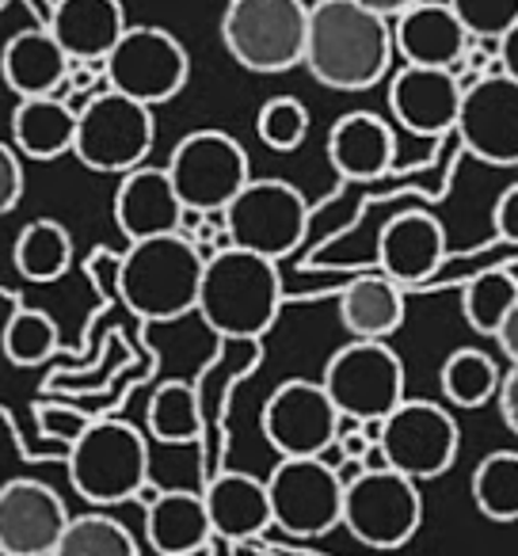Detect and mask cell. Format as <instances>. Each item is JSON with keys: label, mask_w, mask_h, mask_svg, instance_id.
Masks as SVG:
<instances>
[{"label": "cell", "mask_w": 518, "mask_h": 556, "mask_svg": "<svg viewBox=\"0 0 518 556\" xmlns=\"http://www.w3.org/2000/svg\"><path fill=\"white\" fill-rule=\"evenodd\" d=\"M393 20L355 0H317L309 9L302 65L332 92H366L381 85L393 65Z\"/></svg>", "instance_id": "6da1fadb"}, {"label": "cell", "mask_w": 518, "mask_h": 556, "mask_svg": "<svg viewBox=\"0 0 518 556\" xmlns=\"http://www.w3.org/2000/svg\"><path fill=\"white\" fill-rule=\"evenodd\" d=\"M194 313L222 340H260L282 313L279 263L244 248H222L206 255Z\"/></svg>", "instance_id": "7a4b0ae2"}, {"label": "cell", "mask_w": 518, "mask_h": 556, "mask_svg": "<svg viewBox=\"0 0 518 556\" xmlns=\"http://www.w3.org/2000/svg\"><path fill=\"white\" fill-rule=\"evenodd\" d=\"M202 267H206V252L184 232H168V237L138 240L126 248L115 282L134 317L146 325H164L194 313Z\"/></svg>", "instance_id": "3957f363"}, {"label": "cell", "mask_w": 518, "mask_h": 556, "mask_svg": "<svg viewBox=\"0 0 518 556\" xmlns=\"http://www.w3.org/2000/svg\"><path fill=\"white\" fill-rule=\"evenodd\" d=\"M65 469L80 500L115 507L149 488V442L126 419H92V427L65 450Z\"/></svg>", "instance_id": "277c9868"}, {"label": "cell", "mask_w": 518, "mask_h": 556, "mask_svg": "<svg viewBox=\"0 0 518 556\" xmlns=\"http://www.w3.org/2000/svg\"><path fill=\"white\" fill-rule=\"evenodd\" d=\"M309 35L305 0H229L222 16V42L248 73H287L302 65Z\"/></svg>", "instance_id": "5b68a950"}, {"label": "cell", "mask_w": 518, "mask_h": 556, "mask_svg": "<svg viewBox=\"0 0 518 556\" xmlns=\"http://www.w3.org/2000/svg\"><path fill=\"white\" fill-rule=\"evenodd\" d=\"M156 141V118L153 108L118 96L111 88L96 92L77 108V141H73V156L85 168L103 172V176H126V172L141 168L146 156L153 153Z\"/></svg>", "instance_id": "8992f818"}, {"label": "cell", "mask_w": 518, "mask_h": 556, "mask_svg": "<svg viewBox=\"0 0 518 556\" xmlns=\"http://www.w3.org/2000/svg\"><path fill=\"white\" fill-rule=\"evenodd\" d=\"M320 386L336 412L355 424L386 419L404 401V363L386 340H351L325 363Z\"/></svg>", "instance_id": "52a82bcc"}, {"label": "cell", "mask_w": 518, "mask_h": 556, "mask_svg": "<svg viewBox=\"0 0 518 556\" xmlns=\"http://www.w3.org/2000/svg\"><path fill=\"white\" fill-rule=\"evenodd\" d=\"M232 248L279 263L302 248L309 232V202L287 179H248L244 191L222 210Z\"/></svg>", "instance_id": "ba28073f"}, {"label": "cell", "mask_w": 518, "mask_h": 556, "mask_svg": "<svg viewBox=\"0 0 518 556\" xmlns=\"http://www.w3.org/2000/svg\"><path fill=\"white\" fill-rule=\"evenodd\" d=\"M164 172L179 202L199 214H222L252 179L244 146L225 130H194L179 138Z\"/></svg>", "instance_id": "9c48e42d"}, {"label": "cell", "mask_w": 518, "mask_h": 556, "mask_svg": "<svg viewBox=\"0 0 518 556\" xmlns=\"http://www.w3.org/2000/svg\"><path fill=\"white\" fill-rule=\"evenodd\" d=\"M108 88L118 96L156 108V103L176 100L191 77V58L187 47L172 31L153 24H134L123 31L108 58H103Z\"/></svg>", "instance_id": "30bf717a"}, {"label": "cell", "mask_w": 518, "mask_h": 556, "mask_svg": "<svg viewBox=\"0 0 518 556\" xmlns=\"http://www.w3.org/2000/svg\"><path fill=\"white\" fill-rule=\"evenodd\" d=\"M419 522H424V492L416 480L393 469H363L343 484V526L366 548L389 553L408 545Z\"/></svg>", "instance_id": "8fae6325"}, {"label": "cell", "mask_w": 518, "mask_h": 556, "mask_svg": "<svg viewBox=\"0 0 518 556\" xmlns=\"http://www.w3.org/2000/svg\"><path fill=\"white\" fill-rule=\"evenodd\" d=\"M381 450H386L389 469L424 484L454 469L457 450H462V427L442 404L404 396L381 419Z\"/></svg>", "instance_id": "7c38bea8"}, {"label": "cell", "mask_w": 518, "mask_h": 556, "mask_svg": "<svg viewBox=\"0 0 518 556\" xmlns=\"http://www.w3.org/2000/svg\"><path fill=\"white\" fill-rule=\"evenodd\" d=\"M267 500L271 522L294 538H320L343 522V480L325 457H279Z\"/></svg>", "instance_id": "4fadbf2b"}, {"label": "cell", "mask_w": 518, "mask_h": 556, "mask_svg": "<svg viewBox=\"0 0 518 556\" xmlns=\"http://www.w3.org/2000/svg\"><path fill=\"white\" fill-rule=\"evenodd\" d=\"M343 416L320 381L290 378L267 396L260 431L279 457H325L340 434Z\"/></svg>", "instance_id": "5bb4252c"}, {"label": "cell", "mask_w": 518, "mask_h": 556, "mask_svg": "<svg viewBox=\"0 0 518 556\" xmlns=\"http://www.w3.org/2000/svg\"><path fill=\"white\" fill-rule=\"evenodd\" d=\"M457 138L465 153L492 168L518 164V80L488 73L462 92L457 111Z\"/></svg>", "instance_id": "9a60e30c"}, {"label": "cell", "mask_w": 518, "mask_h": 556, "mask_svg": "<svg viewBox=\"0 0 518 556\" xmlns=\"http://www.w3.org/2000/svg\"><path fill=\"white\" fill-rule=\"evenodd\" d=\"M65 526L70 510L50 484L31 477L0 484V545L12 556H50Z\"/></svg>", "instance_id": "2e32d148"}, {"label": "cell", "mask_w": 518, "mask_h": 556, "mask_svg": "<svg viewBox=\"0 0 518 556\" xmlns=\"http://www.w3.org/2000/svg\"><path fill=\"white\" fill-rule=\"evenodd\" d=\"M389 111L396 126L419 138H442L457 126L462 111V85L450 70H424L401 65L389 80Z\"/></svg>", "instance_id": "e0dca14e"}, {"label": "cell", "mask_w": 518, "mask_h": 556, "mask_svg": "<svg viewBox=\"0 0 518 556\" xmlns=\"http://www.w3.org/2000/svg\"><path fill=\"white\" fill-rule=\"evenodd\" d=\"M446 260V229L424 210H404L389 217L378 232V270L396 287H419L439 275Z\"/></svg>", "instance_id": "ac0fdd59"}, {"label": "cell", "mask_w": 518, "mask_h": 556, "mask_svg": "<svg viewBox=\"0 0 518 556\" xmlns=\"http://www.w3.org/2000/svg\"><path fill=\"white\" fill-rule=\"evenodd\" d=\"M393 50L404 58V65L450 70L457 77L469 50V31L446 0H419L393 20Z\"/></svg>", "instance_id": "d6986e66"}, {"label": "cell", "mask_w": 518, "mask_h": 556, "mask_svg": "<svg viewBox=\"0 0 518 556\" xmlns=\"http://www.w3.org/2000/svg\"><path fill=\"white\" fill-rule=\"evenodd\" d=\"M111 214H115L118 232H123L130 244H138V240L179 232L187 206L179 202L168 172L153 168V164H141V168L123 176V184H118V191H115V202H111Z\"/></svg>", "instance_id": "ffe728a7"}, {"label": "cell", "mask_w": 518, "mask_h": 556, "mask_svg": "<svg viewBox=\"0 0 518 556\" xmlns=\"http://www.w3.org/2000/svg\"><path fill=\"white\" fill-rule=\"evenodd\" d=\"M325 153L340 179L370 184V179L386 176L389 164H393V153H396L393 126L381 115H374V111H348V115L336 118L332 130H328Z\"/></svg>", "instance_id": "44dd1931"}, {"label": "cell", "mask_w": 518, "mask_h": 556, "mask_svg": "<svg viewBox=\"0 0 518 556\" xmlns=\"http://www.w3.org/2000/svg\"><path fill=\"white\" fill-rule=\"evenodd\" d=\"M0 77L20 100L31 96H65L70 54L50 35V27H24L0 50Z\"/></svg>", "instance_id": "7402d4cb"}, {"label": "cell", "mask_w": 518, "mask_h": 556, "mask_svg": "<svg viewBox=\"0 0 518 556\" xmlns=\"http://www.w3.org/2000/svg\"><path fill=\"white\" fill-rule=\"evenodd\" d=\"M206 500L210 530L222 541H248L260 538L271 522V500H267V480L252 477V472L225 469L206 480L202 488Z\"/></svg>", "instance_id": "603a6c76"}, {"label": "cell", "mask_w": 518, "mask_h": 556, "mask_svg": "<svg viewBox=\"0 0 518 556\" xmlns=\"http://www.w3.org/2000/svg\"><path fill=\"white\" fill-rule=\"evenodd\" d=\"M47 27L70 62H103L130 24L123 0H54Z\"/></svg>", "instance_id": "cb8c5ba5"}, {"label": "cell", "mask_w": 518, "mask_h": 556, "mask_svg": "<svg viewBox=\"0 0 518 556\" xmlns=\"http://www.w3.org/2000/svg\"><path fill=\"white\" fill-rule=\"evenodd\" d=\"M146 541L156 556H194L214 541L202 492L161 488L146 503Z\"/></svg>", "instance_id": "d4e9b609"}, {"label": "cell", "mask_w": 518, "mask_h": 556, "mask_svg": "<svg viewBox=\"0 0 518 556\" xmlns=\"http://www.w3.org/2000/svg\"><path fill=\"white\" fill-rule=\"evenodd\" d=\"M77 108L65 96H31L12 111V149L27 161H58L73 153Z\"/></svg>", "instance_id": "484cf974"}, {"label": "cell", "mask_w": 518, "mask_h": 556, "mask_svg": "<svg viewBox=\"0 0 518 556\" xmlns=\"http://www.w3.org/2000/svg\"><path fill=\"white\" fill-rule=\"evenodd\" d=\"M340 325L351 340H386L401 332L404 325V290L393 278L358 275L340 294Z\"/></svg>", "instance_id": "4316f807"}, {"label": "cell", "mask_w": 518, "mask_h": 556, "mask_svg": "<svg viewBox=\"0 0 518 556\" xmlns=\"http://www.w3.org/2000/svg\"><path fill=\"white\" fill-rule=\"evenodd\" d=\"M12 263L27 282H58L73 267V237L54 217H35L12 244Z\"/></svg>", "instance_id": "83f0119b"}, {"label": "cell", "mask_w": 518, "mask_h": 556, "mask_svg": "<svg viewBox=\"0 0 518 556\" xmlns=\"http://www.w3.org/2000/svg\"><path fill=\"white\" fill-rule=\"evenodd\" d=\"M202 401L187 381H164L146 408V431L149 439L164 442V446H187V442L202 439Z\"/></svg>", "instance_id": "f1b7e54d"}, {"label": "cell", "mask_w": 518, "mask_h": 556, "mask_svg": "<svg viewBox=\"0 0 518 556\" xmlns=\"http://www.w3.org/2000/svg\"><path fill=\"white\" fill-rule=\"evenodd\" d=\"M503 370L495 366V358L480 348H457L454 355L442 363L439 386L454 408H484L500 393Z\"/></svg>", "instance_id": "f546056e"}, {"label": "cell", "mask_w": 518, "mask_h": 556, "mask_svg": "<svg viewBox=\"0 0 518 556\" xmlns=\"http://www.w3.org/2000/svg\"><path fill=\"white\" fill-rule=\"evenodd\" d=\"M469 492L488 522H518V450H492L472 469Z\"/></svg>", "instance_id": "4dcf8cb0"}, {"label": "cell", "mask_w": 518, "mask_h": 556, "mask_svg": "<svg viewBox=\"0 0 518 556\" xmlns=\"http://www.w3.org/2000/svg\"><path fill=\"white\" fill-rule=\"evenodd\" d=\"M50 556H141L138 538L111 515H77L70 518Z\"/></svg>", "instance_id": "1f68e13d"}, {"label": "cell", "mask_w": 518, "mask_h": 556, "mask_svg": "<svg viewBox=\"0 0 518 556\" xmlns=\"http://www.w3.org/2000/svg\"><path fill=\"white\" fill-rule=\"evenodd\" d=\"M518 302V278L510 270H488V275L472 278L462 290V313L469 320V328L477 336L492 340L500 332V325L507 320V313Z\"/></svg>", "instance_id": "d6a6232c"}, {"label": "cell", "mask_w": 518, "mask_h": 556, "mask_svg": "<svg viewBox=\"0 0 518 556\" xmlns=\"http://www.w3.org/2000/svg\"><path fill=\"white\" fill-rule=\"evenodd\" d=\"M0 351H4V358L12 366H24V370L42 366L58 351L54 317L47 309H31V305L16 309L9 317V325H4V332H0Z\"/></svg>", "instance_id": "836d02e7"}, {"label": "cell", "mask_w": 518, "mask_h": 556, "mask_svg": "<svg viewBox=\"0 0 518 556\" xmlns=\"http://www.w3.org/2000/svg\"><path fill=\"white\" fill-rule=\"evenodd\" d=\"M255 134L275 153H294L309 138V108L294 96H275L255 115Z\"/></svg>", "instance_id": "e575fe53"}, {"label": "cell", "mask_w": 518, "mask_h": 556, "mask_svg": "<svg viewBox=\"0 0 518 556\" xmlns=\"http://www.w3.org/2000/svg\"><path fill=\"white\" fill-rule=\"evenodd\" d=\"M446 4L462 20L469 39L480 42H500L518 20V0H446Z\"/></svg>", "instance_id": "d590c367"}, {"label": "cell", "mask_w": 518, "mask_h": 556, "mask_svg": "<svg viewBox=\"0 0 518 556\" xmlns=\"http://www.w3.org/2000/svg\"><path fill=\"white\" fill-rule=\"evenodd\" d=\"M35 419H39V431L47 434V439L62 442L65 450L92 427V416H88V412L73 408V404H54V401L35 404Z\"/></svg>", "instance_id": "8d00e7d4"}, {"label": "cell", "mask_w": 518, "mask_h": 556, "mask_svg": "<svg viewBox=\"0 0 518 556\" xmlns=\"http://www.w3.org/2000/svg\"><path fill=\"white\" fill-rule=\"evenodd\" d=\"M24 199V164L12 141H0V217L12 214Z\"/></svg>", "instance_id": "74e56055"}, {"label": "cell", "mask_w": 518, "mask_h": 556, "mask_svg": "<svg viewBox=\"0 0 518 556\" xmlns=\"http://www.w3.org/2000/svg\"><path fill=\"white\" fill-rule=\"evenodd\" d=\"M492 225H495V237H500L503 244H515L518 248V184H510L507 191L495 199Z\"/></svg>", "instance_id": "f35d334b"}, {"label": "cell", "mask_w": 518, "mask_h": 556, "mask_svg": "<svg viewBox=\"0 0 518 556\" xmlns=\"http://www.w3.org/2000/svg\"><path fill=\"white\" fill-rule=\"evenodd\" d=\"M495 404H500L503 424H507L510 431L518 434V366H510V370H503V378H500V393H495Z\"/></svg>", "instance_id": "ab89813d"}, {"label": "cell", "mask_w": 518, "mask_h": 556, "mask_svg": "<svg viewBox=\"0 0 518 556\" xmlns=\"http://www.w3.org/2000/svg\"><path fill=\"white\" fill-rule=\"evenodd\" d=\"M495 58H500V73L510 80H518V20L500 42H495Z\"/></svg>", "instance_id": "60d3db41"}, {"label": "cell", "mask_w": 518, "mask_h": 556, "mask_svg": "<svg viewBox=\"0 0 518 556\" xmlns=\"http://www.w3.org/2000/svg\"><path fill=\"white\" fill-rule=\"evenodd\" d=\"M492 340L500 343L503 358H507L510 366H518V302H515V309L507 313V320H503L500 332H495Z\"/></svg>", "instance_id": "b9f144b4"}, {"label": "cell", "mask_w": 518, "mask_h": 556, "mask_svg": "<svg viewBox=\"0 0 518 556\" xmlns=\"http://www.w3.org/2000/svg\"><path fill=\"white\" fill-rule=\"evenodd\" d=\"M355 4H363V9L378 12V16H386V20H396L401 12H408L412 4H419V0H355Z\"/></svg>", "instance_id": "7bdbcfd3"}, {"label": "cell", "mask_w": 518, "mask_h": 556, "mask_svg": "<svg viewBox=\"0 0 518 556\" xmlns=\"http://www.w3.org/2000/svg\"><path fill=\"white\" fill-rule=\"evenodd\" d=\"M0 556H12V553H9V548H4V545H0Z\"/></svg>", "instance_id": "ee69618b"}, {"label": "cell", "mask_w": 518, "mask_h": 556, "mask_svg": "<svg viewBox=\"0 0 518 556\" xmlns=\"http://www.w3.org/2000/svg\"><path fill=\"white\" fill-rule=\"evenodd\" d=\"M4 4H9V0H0V12H4Z\"/></svg>", "instance_id": "f6af8a7d"}]
</instances>
